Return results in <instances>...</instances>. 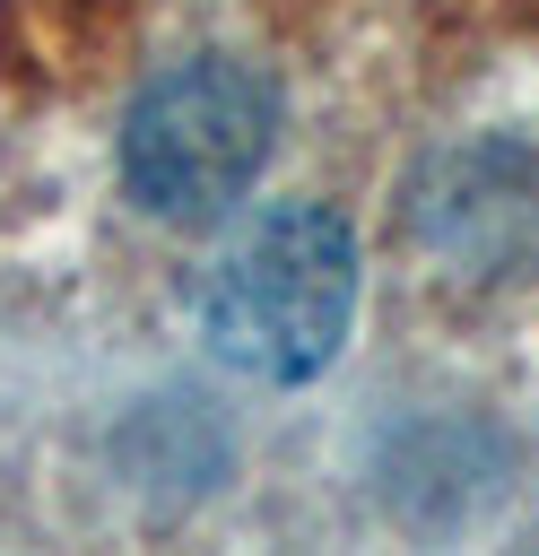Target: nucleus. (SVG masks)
Segmentation results:
<instances>
[{
    "mask_svg": "<svg viewBox=\"0 0 539 556\" xmlns=\"http://www.w3.org/2000/svg\"><path fill=\"white\" fill-rule=\"evenodd\" d=\"M348 313H356V235L313 200L252 217L200 287L209 348L261 382H313L339 356Z\"/></svg>",
    "mask_w": 539,
    "mask_h": 556,
    "instance_id": "1",
    "label": "nucleus"
},
{
    "mask_svg": "<svg viewBox=\"0 0 539 556\" xmlns=\"http://www.w3.org/2000/svg\"><path fill=\"white\" fill-rule=\"evenodd\" d=\"M278 139V87L270 70L235 61V52H191L174 70H156L130 113H122V182L148 217L165 226H209L226 217L252 174L270 165Z\"/></svg>",
    "mask_w": 539,
    "mask_h": 556,
    "instance_id": "2",
    "label": "nucleus"
},
{
    "mask_svg": "<svg viewBox=\"0 0 539 556\" xmlns=\"http://www.w3.org/2000/svg\"><path fill=\"white\" fill-rule=\"evenodd\" d=\"M417 226L443 261L504 269L522 243H539V165L513 148H469L443 156L417 191Z\"/></svg>",
    "mask_w": 539,
    "mask_h": 556,
    "instance_id": "3",
    "label": "nucleus"
}]
</instances>
